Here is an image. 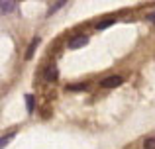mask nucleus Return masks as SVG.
I'll return each instance as SVG.
<instances>
[{
	"mask_svg": "<svg viewBox=\"0 0 155 149\" xmlns=\"http://www.w3.org/2000/svg\"><path fill=\"white\" fill-rule=\"evenodd\" d=\"M88 43L87 35H75V37L69 41V49H79V47H84Z\"/></svg>",
	"mask_w": 155,
	"mask_h": 149,
	"instance_id": "f03ea898",
	"label": "nucleus"
},
{
	"mask_svg": "<svg viewBox=\"0 0 155 149\" xmlns=\"http://www.w3.org/2000/svg\"><path fill=\"white\" fill-rule=\"evenodd\" d=\"M147 22L155 24V12H149V14H147Z\"/></svg>",
	"mask_w": 155,
	"mask_h": 149,
	"instance_id": "f8f14e48",
	"label": "nucleus"
},
{
	"mask_svg": "<svg viewBox=\"0 0 155 149\" xmlns=\"http://www.w3.org/2000/svg\"><path fill=\"white\" fill-rule=\"evenodd\" d=\"M83 88H87V83H83V84H75V86H69V90H83Z\"/></svg>",
	"mask_w": 155,
	"mask_h": 149,
	"instance_id": "9b49d317",
	"label": "nucleus"
},
{
	"mask_svg": "<svg viewBox=\"0 0 155 149\" xmlns=\"http://www.w3.org/2000/svg\"><path fill=\"white\" fill-rule=\"evenodd\" d=\"M65 2H67V0H57L55 4H51V8H49V10H47V16L55 14V12L59 10V8H63V4H65Z\"/></svg>",
	"mask_w": 155,
	"mask_h": 149,
	"instance_id": "0eeeda50",
	"label": "nucleus"
},
{
	"mask_svg": "<svg viewBox=\"0 0 155 149\" xmlns=\"http://www.w3.org/2000/svg\"><path fill=\"white\" fill-rule=\"evenodd\" d=\"M39 45V37H34L31 39V43H30V47H28V51H26V59H31L34 57V51H35V47Z\"/></svg>",
	"mask_w": 155,
	"mask_h": 149,
	"instance_id": "39448f33",
	"label": "nucleus"
},
{
	"mask_svg": "<svg viewBox=\"0 0 155 149\" xmlns=\"http://www.w3.org/2000/svg\"><path fill=\"white\" fill-rule=\"evenodd\" d=\"M16 10V0H0V14H10Z\"/></svg>",
	"mask_w": 155,
	"mask_h": 149,
	"instance_id": "20e7f679",
	"label": "nucleus"
},
{
	"mask_svg": "<svg viewBox=\"0 0 155 149\" xmlns=\"http://www.w3.org/2000/svg\"><path fill=\"white\" fill-rule=\"evenodd\" d=\"M43 76H45L47 83H53V80L59 79V69H57L55 65H49V67L45 69V73H43Z\"/></svg>",
	"mask_w": 155,
	"mask_h": 149,
	"instance_id": "7ed1b4c3",
	"label": "nucleus"
},
{
	"mask_svg": "<svg viewBox=\"0 0 155 149\" xmlns=\"http://www.w3.org/2000/svg\"><path fill=\"white\" fill-rule=\"evenodd\" d=\"M122 83H124L122 76L114 75V76H106L104 80H100V86H102V88H116V86H120Z\"/></svg>",
	"mask_w": 155,
	"mask_h": 149,
	"instance_id": "f257e3e1",
	"label": "nucleus"
},
{
	"mask_svg": "<svg viewBox=\"0 0 155 149\" xmlns=\"http://www.w3.org/2000/svg\"><path fill=\"white\" fill-rule=\"evenodd\" d=\"M34 104H35V98H34L31 94H28V96H26V110L30 112V114L34 112Z\"/></svg>",
	"mask_w": 155,
	"mask_h": 149,
	"instance_id": "1a4fd4ad",
	"label": "nucleus"
},
{
	"mask_svg": "<svg viewBox=\"0 0 155 149\" xmlns=\"http://www.w3.org/2000/svg\"><path fill=\"white\" fill-rule=\"evenodd\" d=\"M143 147L145 149H155V138H147L143 141Z\"/></svg>",
	"mask_w": 155,
	"mask_h": 149,
	"instance_id": "9d476101",
	"label": "nucleus"
},
{
	"mask_svg": "<svg viewBox=\"0 0 155 149\" xmlns=\"http://www.w3.org/2000/svg\"><path fill=\"white\" fill-rule=\"evenodd\" d=\"M14 131H10V134H8V135H4V138H0V149H4V147H6L8 145V143H10L12 141V139H14Z\"/></svg>",
	"mask_w": 155,
	"mask_h": 149,
	"instance_id": "6e6552de",
	"label": "nucleus"
},
{
	"mask_svg": "<svg viewBox=\"0 0 155 149\" xmlns=\"http://www.w3.org/2000/svg\"><path fill=\"white\" fill-rule=\"evenodd\" d=\"M116 22V18H106V20H102V22H98L96 24V30H106L108 26H112V24Z\"/></svg>",
	"mask_w": 155,
	"mask_h": 149,
	"instance_id": "423d86ee",
	"label": "nucleus"
}]
</instances>
